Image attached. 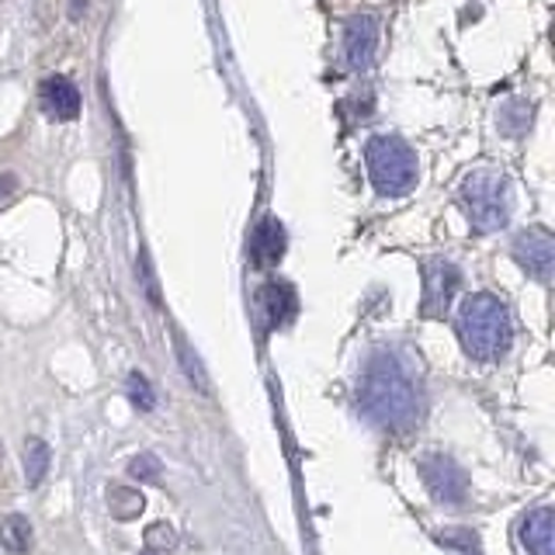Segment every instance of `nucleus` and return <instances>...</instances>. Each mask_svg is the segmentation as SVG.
Returning a JSON list of instances; mask_svg holds the SVG:
<instances>
[{"label":"nucleus","instance_id":"9d476101","mask_svg":"<svg viewBox=\"0 0 555 555\" xmlns=\"http://www.w3.org/2000/svg\"><path fill=\"white\" fill-rule=\"evenodd\" d=\"M39 101H42V112L56 121H74L80 115V91L74 87V80H66L60 74L42 80Z\"/></svg>","mask_w":555,"mask_h":555},{"label":"nucleus","instance_id":"6ab92c4d","mask_svg":"<svg viewBox=\"0 0 555 555\" xmlns=\"http://www.w3.org/2000/svg\"><path fill=\"white\" fill-rule=\"evenodd\" d=\"M146 555H153V552H146Z\"/></svg>","mask_w":555,"mask_h":555},{"label":"nucleus","instance_id":"f3484780","mask_svg":"<svg viewBox=\"0 0 555 555\" xmlns=\"http://www.w3.org/2000/svg\"><path fill=\"white\" fill-rule=\"evenodd\" d=\"M129 473L135 479H156V473H160V462H156L153 455H139V459H132Z\"/></svg>","mask_w":555,"mask_h":555},{"label":"nucleus","instance_id":"39448f33","mask_svg":"<svg viewBox=\"0 0 555 555\" xmlns=\"http://www.w3.org/2000/svg\"><path fill=\"white\" fill-rule=\"evenodd\" d=\"M421 479L438 503H462L468 496L465 468L448 455H424L421 459Z\"/></svg>","mask_w":555,"mask_h":555},{"label":"nucleus","instance_id":"0eeeda50","mask_svg":"<svg viewBox=\"0 0 555 555\" xmlns=\"http://www.w3.org/2000/svg\"><path fill=\"white\" fill-rule=\"evenodd\" d=\"M514 257H517L520 268L538 278V282H548L552 268H555V240H552V233L542 230V225L525 230L514 240Z\"/></svg>","mask_w":555,"mask_h":555},{"label":"nucleus","instance_id":"2eb2a0df","mask_svg":"<svg viewBox=\"0 0 555 555\" xmlns=\"http://www.w3.org/2000/svg\"><path fill=\"white\" fill-rule=\"evenodd\" d=\"M441 545H448L451 552H462V555H482L479 548V534L468 531V528H451L441 534Z\"/></svg>","mask_w":555,"mask_h":555},{"label":"nucleus","instance_id":"1a4fd4ad","mask_svg":"<svg viewBox=\"0 0 555 555\" xmlns=\"http://www.w3.org/2000/svg\"><path fill=\"white\" fill-rule=\"evenodd\" d=\"M257 309L260 320H264L268 330L288 326L295 320V309H299V299H295V288L288 282H268L257 292Z\"/></svg>","mask_w":555,"mask_h":555},{"label":"nucleus","instance_id":"6e6552de","mask_svg":"<svg viewBox=\"0 0 555 555\" xmlns=\"http://www.w3.org/2000/svg\"><path fill=\"white\" fill-rule=\"evenodd\" d=\"M378 52V22L372 14H354L344 28V56L351 69L372 66Z\"/></svg>","mask_w":555,"mask_h":555},{"label":"nucleus","instance_id":"423d86ee","mask_svg":"<svg viewBox=\"0 0 555 555\" xmlns=\"http://www.w3.org/2000/svg\"><path fill=\"white\" fill-rule=\"evenodd\" d=\"M462 285V271L451 264V260H427L424 264V299H421V312L424 317H444L451 299Z\"/></svg>","mask_w":555,"mask_h":555},{"label":"nucleus","instance_id":"a211bd4d","mask_svg":"<svg viewBox=\"0 0 555 555\" xmlns=\"http://www.w3.org/2000/svg\"><path fill=\"white\" fill-rule=\"evenodd\" d=\"M11 191H14V178L11 173H0V198H8Z\"/></svg>","mask_w":555,"mask_h":555},{"label":"nucleus","instance_id":"dca6fc26","mask_svg":"<svg viewBox=\"0 0 555 555\" xmlns=\"http://www.w3.org/2000/svg\"><path fill=\"white\" fill-rule=\"evenodd\" d=\"M129 399L139 406V410H153L156 406V396H153V386L143 378V375H129Z\"/></svg>","mask_w":555,"mask_h":555},{"label":"nucleus","instance_id":"f03ea898","mask_svg":"<svg viewBox=\"0 0 555 555\" xmlns=\"http://www.w3.org/2000/svg\"><path fill=\"white\" fill-rule=\"evenodd\" d=\"M459 337H462V347H465L468 358L500 361L514 344L511 309L490 292L468 295L459 309Z\"/></svg>","mask_w":555,"mask_h":555},{"label":"nucleus","instance_id":"9b49d317","mask_svg":"<svg viewBox=\"0 0 555 555\" xmlns=\"http://www.w3.org/2000/svg\"><path fill=\"white\" fill-rule=\"evenodd\" d=\"M285 254V225L278 219H260L250 236V257L257 268H274Z\"/></svg>","mask_w":555,"mask_h":555},{"label":"nucleus","instance_id":"4468645a","mask_svg":"<svg viewBox=\"0 0 555 555\" xmlns=\"http://www.w3.org/2000/svg\"><path fill=\"white\" fill-rule=\"evenodd\" d=\"M46 468H49V448L42 441H28L25 444V476H28V482L31 486L42 482Z\"/></svg>","mask_w":555,"mask_h":555},{"label":"nucleus","instance_id":"ddd939ff","mask_svg":"<svg viewBox=\"0 0 555 555\" xmlns=\"http://www.w3.org/2000/svg\"><path fill=\"white\" fill-rule=\"evenodd\" d=\"M0 542H4L11 552H28L31 545V525L22 514H11L0 520Z\"/></svg>","mask_w":555,"mask_h":555},{"label":"nucleus","instance_id":"20e7f679","mask_svg":"<svg viewBox=\"0 0 555 555\" xmlns=\"http://www.w3.org/2000/svg\"><path fill=\"white\" fill-rule=\"evenodd\" d=\"M462 205L473 230L493 233L511 219V191L500 170H473L462 184Z\"/></svg>","mask_w":555,"mask_h":555},{"label":"nucleus","instance_id":"7ed1b4c3","mask_svg":"<svg viewBox=\"0 0 555 555\" xmlns=\"http://www.w3.org/2000/svg\"><path fill=\"white\" fill-rule=\"evenodd\" d=\"M364 164L378 195L399 198L416 184V156L413 150L396 135H375L364 146Z\"/></svg>","mask_w":555,"mask_h":555},{"label":"nucleus","instance_id":"f8f14e48","mask_svg":"<svg viewBox=\"0 0 555 555\" xmlns=\"http://www.w3.org/2000/svg\"><path fill=\"white\" fill-rule=\"evenodd\" d=\"M520 545L528 555H555V531H552V511L538 507L520 520Z\"/></svg>","mask_w":555,"mask_h":555},{"label":"nucleus","instance_id":"f257e3e1","mask_svg":"<svg viewBox=\"0 0 555 555\" xmlns=\"http://www.w3.org/2000/svg\"><path fill=\"white\" fill-rule=\"evenodd\" d=\"M358 406L372 424L403 434L421 421V396L413 389L410 372L396 354L378 351L369 358L358 382Z\"/></svg>","mask_w":555,"mask_h":555}]
</instances>
